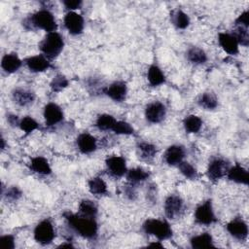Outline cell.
Returning <instances> with one entry per match:
<instances>
[{
    "mask_svg": "<svg viewBox=\"0 0 249 249\" xmlns=\"http://www.w3.org/2000/svg\"><path fill=\"white\" fill-rule=\"evenodd\" d=\"M103 93L115 102H124L127 95V86L123 81H115L104 87Z\"/></svg>",
    "mask_w": 249,
    "mask_h": 249,
    "instance_id": "obj_13",
    "label": "cell"
},
{
    "mask_svg": "<svg viewBox=\"0 0 249 249\" xmlns=\"http://www.w3.org/2000/svg\"><path fill=\"white\" fill-rule=\"evenodd\" d=\"M170 20L177 29H186L191 23L188 14L180 9H175L170 13Z\"/></svg>",
    "mask_w": 249,
    "mask_h": 249,
    "instance_id": "obj_28",
    "label": "cell"
},
{
    "mask_svg": "<svg viewBox=\"0 0 249 249\" xmlns=\"http://www.w3.org/2000/svg\"><path fill=\"white\" fill-rule=\"evenodd\" d=\"M124 194L125 196L130 200H135L137 197V192H136V186H133L131 184H126L124 187Z\"/></svg>",
    "mask_w": 249,
    "mask_h": 249,
    "instance_id": "obj_43",
    "label": "cell"
},
{
    "mask_svg": "<svg viewBox=\"0 0 249 249\" xmlns=\"http://www.w3.org/2000/svg\"><path fill=\"white\" fill-rule=\"evenodd\" d=\"M150 177V172L142 167H133L127 169L125 173V178L128 184L137 186L140 183H143Z\"/></svg>",
    "mask_w": 249,
    "mask_h": 249,
    "instance_id": "obj_24",
    "label": "cell"
},
{
    "mask_svg": "<svg viewBox=\"0 0 249 249\" xmlns=\"http://www.w3.org/2000/svg\"><path fill=\"white\" fill-rule=\"evenodd\" d=\"M78 213L80 215L89 217V218H96L98 214V206L97 204L90 199H82L79 203Z\"/></svg>",
    "mask_w": 249,
    "mask_h": 249,
    "instance_id": "obj_31",
    "label": "cell"
},
{
    "mask_svg": "<svg viewBox=\"0 0 249 249\" xmlns=\"http://www.w3.org/2000/svg\"><path fill=\"white\" fill-rule=\"evenodd\" d=\"M63 23L68 33L73 36L80 35L84 31L85 19L77 12H67L63 18Z\"/></svg>",
    "mask_w": 249,
    "mask_h": 249,
    "instance_id": "obj_10",
    "label": "cell"
},
{
    "mask_svg": "<svg viewBox=\"0 0 249 249\" xmlns=\"http://www.w3.org/2000/svg\"><path fill=\"white\" fill-rule=\"evenodd\" d=\"M147 80L152 87H159L166 82V78L162 70L156 64L149 66L147 70Z\"/></svg>",
    "mask_w": 249,
    "mask_h": 249,
    "instance_id": "obj_26",
    "label": "cell"
},
{
    "mask_svg": "<svg viewBox=\"0 0 249 249\" xmlns=\"http://www.w3.org/2000/svg\"><path fill=\"white\" fill-rule=\"evenodd\" d=\"M39 50L48 59L57 57L64 48V39L57 31L50 32L39 43Z\"/></svg>",
    "mask_w": 249,
    "mask_h": 249,
    "instance_id": "obj_3",
    "label": "cell"
},
{
    "mask_svg": "<svg viewBox=\"0 0 249 249\" xmlns=\"http://www.w3.org/2000/svg\"><path fill=\"white\" fill-rule=\"evenodd\" d=\"M117 120L110 114H101L96 118L95 126L102 131L112 130Z\"/></svg>",
    "mask_w": 249,
    "mask_h": 249,
    "instance_id": "obj_33",
    "label": "cell"
},
{
    "mask_svg": "<svg viewBox=\"0 0 249 249\" xmlns=\"http://www.w3.org/2000/svg\"><path fill=\"white\" fill-rule=\"evenodd\" d=\"M18 127H19L23 132H25L26 134H29V133L33 132L34 130H36V129L39 127V124H38V122H37L34 118H32L31 116H25V117H23V118L20 119Z\"/></svg>",
    "mask_w": 249,
    "mask_h": 249,
    "instance_id": "obj_36",
    "label": "cell"
},
{
    "mask_svg": "<svg viewBox=\"0 0 249 249\" xmlns=\"http://www.w3.org/2000/svg\"><path fill=\"white\" fill-rule=\"evenodd\" d=\"M166 114H167V109L165 105L159 100H155L148 103L144 110L145 119L150 124L161 123L165 119Z\"/></svg>",
    "mask_w": 249,
    "mask_h": 249,
    "instance_id": "obj_9",
    "label": "cell"
},
{
    "mask_svg": "<svg viewBox=\"0 0 249 249\" xmlns=\"http://www.w3.org/2000/svg\"><path fill=\"white\" fill-rule=\"evenodd\" d=\"M64 247H68V248H74V245L69 241L68 243H61L57 246V248H64Z\"/></svg>",
    "mask_w": 249,
    "mask_h": 249,
    "instance_id": "obj_46",
    "label": "cell"
},
{
    "mask_svg": "<svg viewBox=\"0 0 249 249\" xmlns=\"http://www.w3.org/2000/svg\"><path fill=\"white\" fill-rule=\"evenodd\" d=\"M142 230L146 234L155 236L160 241L167 240L173 235V231L169 223L165 220L157 218L145 220L142 224Z\"/></svg>",
    "mask_w": 249,
    "mask_h": 249,
    "instance_id": "obj_4",
    "label": "cell"
},
{
    "mask_svg": "<svg viewBox=\"0 0 249 249\" xmlns=\"http://www.w3.org/2000/svg\"><path fill=\"white\" fill-rule=\"evenodd\" d=\"M22 65V60L16 53H7L1 58V68L8 74L16 73Z\"/></svg>",
    "mask_w": 249,
    "mask_h": 249,
    "instance_id": "obj_21",
    "label": "cell"
},
{
    "mask_svg": "<svg viewBox=\"0 0 249 249\" xmlns=\"http://www.w3.org/2000/svg\"><path fill=\"white\" fill-rule=\"evenodd\" d=\"M12 100L20 107H28L35 102L36 94L33 90L25 88H15L11 92Z\"/></svg>",
    "mask_w": 249,
    "mask_h": 249,
    "instance_id": "obj_15",
    "label": "cell"
},
{
    "mask_svg": "<svg viewBox=\"0 0 249 249\" xmlns=\"http://www.w3.org/2000/svg\"><path fill=\"white\" fill-rule=\"evenodd\" d=\"M88 187L90 194L94 196H105L108 193L106 182L99 176H94L88 181Z\"/></svg>",
    "mask_w": 249,
    "mask_h": 249,
    "instance_id": "obj_29",
    "label": "cell"
},
{
    "mask_svg": "<svg viewBox=\"0 0 249 249\" xmlns=\"http://www.w3.org/2000/svg\"><path fill=\"white\" fill-rule=\"evenodd\" d=\"M43 116L48 126H53L61 123L64 119V114L59 105L53 102H49L44 106Z\"/></svg>",
    "mask_w": 249,
    "mask_h": 249,
    "instance_id": "obj_14",
    "label": "cell"
},
{
    "mask_svg": "<svg viewBox=\"0 0 249 249\" xmlns=\"http://www.w3.org/2000/svg\"><path fill=\"white\" fill-rule=\"evenodd\" d=\"M187 60L194 65H202L206 63L208 57L204 50L199 47L192 46L186 52Z\"/></svg>",
    "mask_w": 249,
    "mask_h": 249,
    "instance_id": "obj_25",
    "label": "cell"
},
{
    "mask_svg": "<svg viewBox=\"0 0 249 249\" xmlns=\"http://www.w3.org/2000/svg\"><path fill=\"white\" fill-rule=\"evenodd\" d=\"M230 166V162L227 160L221 157H215L211 159L208 162L206 175L210 181L217 182L218 180L227 175Z\"/></svg>",
    "mask_w": 249,
    "mask_h": 249,
    "instance_id": "obj_8",
    "label": "cell"
},
{
    "mask_svg": "<svg viewBox=\"0 0 249 249\" xmlns=\"http://www.w3.org/2000/svg\"><path fill=\"white\" fill-rule=\"evenodd\" d=\"M68 85H69L68 79L62 74H57L52 79L50 83V88L53 92H60L61 90L66 89Z\"/></svg>",
    "mask_w": 249,
    "mask_h": 249,
    "instance_id": "obj_35",
    "label": "cell"
},
{
    "mask_svg": "<svg viewBox=\"0 0 249 249\" xmlns=\"http://www.w3.org/2000/svg\"><path fill=\"white\" fill-rule=\"evenodd\" d=\"M1 246L5 249H14L16 246L15 236L13 234H5L0 236Z\"/></svg>",
    "mask_w": 249,
    "mask_h": 249,
    "instance_id": "obj_40",
    "label": "cell"
},
{
    "mask_svg": "<svg viewBox=\"0 0 249 249\" xmlns=\"http://www.w3.org/2000/svg\"><path fill=\"white\" fill-rule=\"evenodd\" d=\"M148 247H156V248H163V244L161 243V241H153L151 243H149L147 245Z\"/></svg>",
    "mask_w": 249,
    "mask_h": 249,
    "instance_id": "obj_45",
    "label": "cell"
},
{
    "mask_svg": "<svg viewBox=\"0 0 249 249\" xmlns=\"http://www.w3.org/2000/svg\"><path fill=\"white\" fill-rule=\"evenodd\" d=\"M195 221L201 226H210L217 221L214 213L212 199L208 198L201 202L195 210Z\"/></svg>",
    "mask_w": 249,
    "mask_h": 249,
    "instance_id": "obj_7",
    "label": "cell"
},
{
    "mask_svg": "<svg viewBox=\"0 0 249 249\" xmlns=\"http://www.w3.org/2000/svg\"><path fill=\"white\" fill-rule=\"evenodd\" d=\"M183 127L187 133H197L202 127V120L196 115H188L183 120Z\"/></svg>",
    "mask_w": 249,
    "mask_h": 249,
    "instance_id": "obj_32",
    "label": "cell"
},
{
    "mask_svg": "<svg viewBox=\"0 0 249 249\" xmlns=\"http://www.w3.org/2000/svg\"><path fill=\"white\" fill-rule=\"evenodd\" d=\"M163 210L165 217L169 220H177L185 212L184 199L179 195H169L163 202Z\"/></svg>",
    "mask_w": 249,
    "mask_h": 249,
    "instance_id": "obj_6",
    "label": "cell"
},
{
    "mask_svg": "<svg viewBox=\"0 0 249 249\" xmlns=\"http://www.w3.org/2000/svg\"><path fill=\"white\" fill-rule=\"evenodd\" d=\"M68 226L78 235L86 239H95L98 234V224L96 218H89L83 215L65 212L63 214Z\"/></svg>",
    "mask_w": 249,
    "mask_h": 249,
    "instance_id": "obj_1",
    "label": "cell"
},
{
    "mask_svg": "<svg viewBox=\"0 0 249 249\" xmlns=\"http://www.w3.org/2000/svg\"><path fill=\"white\" fill-rule=\"evenodd\" d=\"M62 4L68 12H71V11L75 12V10L82 8L83 1H81V0H63Z\"/></svg>",
    "mask_w": 249,
    "mask_h": 249,
    "instance_id": "obj_41",
    "label": "cell"
},
{
    "mask_svg": "<svg viewBox=\"0 0 249 249\" xmlns=\"http://www.w3.org/2000/svg\"><path fill=\"white\" fill-rule=\"evenodd\" d=\"M112 131L121 135H131L134 133L133 126L125 121H117Z\"/></svg>",
    "mask_w": 249,
    "mask_h": 249,
    "instance_id": "obj_38",
    "label": "cell"
},
{
    "mask_svg": "<svg viewBox=\"0 0 249 249\" xmlns=\"http://www.w3.org/2000/svg\"><path fill=\"white\" fill-rule=\"evenodd\" d=\"M2 196L5 197V199L7 201L15 202V201L18 200L21 197L22 192H21V190L18 187L11 186V187L7 188L6 191H4L2 189Z\"/></svg>",
    "mask_w": 249,
    "mask_h": 249,
    "instance_id": "obj_39",
    "label": "cell"
},
{
    "mask_svg": "<svg viewBox=\"0 0 249 249\" xmlns=\"http://www.w3.org/2000/svg\"><path fill=\"white\" fill-rule=\"evenodd\" d=\"M34 240L41 245L51 244L55 237V230L50 219L40 221L33 230Z\"/></svg>",
    "mask_w": 249,
    "mask_h": 249,
    "instance_id": "obj_5",
    "label": "cell"
},
{
    "mask_svg": "<svg viewBox=\"0 0 249 249\" xmlns=\"http://www.w3.org/2000/svg\"><path fill=\"white\" fill-rule=\"evenodd\" d=\"M7 122H8V124H9L11 126L16 127V126H18L19 122H20V119H19L18 116H17V115L8 114V115H7Z\"/></svg>",
    "mask_w": 249,
    "mask_h": 249,
    "instance_id": "obj_44",
    "label": "cell"
},
{
    "mask_svg": "<svg viewBox=\"0 0 249 249\" xmlns=\"http://www.w3.org/2000/svg\"><path fill=\"white\" fill-rule=\"evenodd\" d=\"M218 43L220 47L229 54L235 55L239 53V44L231 33L220 32L218 34Z\"/></svg>",
    "mask_w": 249,
    "mask_h": 249,
    "instance_id": "obj_19",
    "label": "cell"
},
{
    "mask_svg": "<svg viewBox=\"0 0 249 249\" xmlns=\"http://www.w3.org/2000/svg\"><path fill=\"white\" fill-rule=\"evenodd\" d=\"M234 25L235 26H244L248 27L249 26V12L248 10L242 12L234 20Z\"/></svg>",
    "mask_w": 249,
    "mask_h": 249,
    "instance_id": "obj_42",
    "label": "cell"
},
{
    "mask_svg": "<svg viewBox=\"0 0 249 249\" xmlns=\"http://www.w3.org/2000/svg\"><path fill=\"white\" fill-rule=\"evenodd\" d=\"M29 168L31 171L39 175H50L53 171L49 160L43 156L32 158L29 162Z\"/></svg>",
    "mask_w": 249,
    "mask_h": 249,
    "instance_id": "obj_22",
    "label": "cell"
},
{
    "mask_svg": "<svg viewBox=\"0 0 249 249\" xmlns=\"http://www.w3.org/2000/svg\"><path fill=\"white\" fill-rule=\"evenodd\" d=\"M1 149L4 150L5 149V139L2 137L1 138Z\"/></svg>",
    "mask_w": 249,
    "mask_h": 249,
    "instance_id": "obj_47",
    "label": "cell"
},
{
    "mask_svg": "<svg viewBox=\"0 0 249 249\" xmlns=\"http://www.w3.org/2000/svg\"><path fill=\"white\" fill-rule=\"evenodd\" d=\"M197 104L207 111H212L218 106V99L212 91H204L197 98Z\"/></svg>",
    "mask_w": 249,
    "mask_h": 249,
    "instance_id": "obj_30",
    "label": "cell"
},
{
    "mask_svg": "<svg viewBox=\"0 0 249 249\" xmlns=\"http://www.w3.org/2000/svg\"><path fill=\"white\" fill-rule=\"evenodd\" d=\"M22 26L29 31L42 29L47 33L54 32L57 29V23L54 16L48 9H41L22 20Z\"/></svg>",
    "mask_w": 249,
    "mask_h": 249,
    "instance_id": "obj_2",
    "label": "cell"
},
{
    "mask_svg": "<svg viewBox=\"0 0 249 249\" xmlns=\"http://www.w3.org/2000/svg\"><path fill=\"white\" fill-rule=\"evenodd\" d=\"M106 170L114 178H121L127 171L125 159L122 156H110L105 160Z\"/></svg>",
    "mask_w": 249,
    "mask_h": 249,
    "instance_id": "obj_11",
    "label": "cell"
},
{
    "mask_svg": "<svg viewBox=\"0 0 249 249\" xmlns=\"http://www.w3.org/2000/svg\"><path fill=\"white\" fill-rule=\"evenodd\" d=\"M76 145L78 150L84 155H89L96 151L97 140L89 132H83L78 135L76 139Z\"/></svg>",
    "mask_w": 249,
    "mask_h": 249,
    "instance_id": "obj_17",
    "label": "cell"
},
{
    "mask_svg": "<svg viewBox=\"0 0 249 249\" xmlns=\"http://www.w3.org/2000/svg\"><path fill=\"white\" fill-rule=\"evenodd\" d=\"M136 152L141 160H151L156 157L157 147L150 142L140 141L136 145Z\"/></svg>",
    "mask_w": 249,
    "mask_h": 249,
    "instance_id": "obj_27",
    "label": "cell"
},
{
    "mask_svg": "<svg viewBox=\"0 0 249 249\" xmlns=\"http://www.w3.org/2000/svg\"><path fill=\"white\" fill-rule=\"evenodd\" d=\"M227 231L231 237L238 241H245L248 237V225L240 217H235L231 219L226 226Z\"/></svg>",
    "mask_w": 249,
    "mask_h": 249,
    "instance_id": "obj_12",
    "label": "cell"
},
{
    "mask_svg": "<svg viewBox=\"0 0 249 249\" xmlns=\"http://www.w3.org/2000/svg\"><path fill=\"white\" fill-rule=\"evenodd\" d=\"M227 177L230 181L234 182L236 184L248 185L249 183V173L247 169L237 162L234 165L230 166L227 172Z\"/></svg>",
    "mask_w": 249,
    "mask_h": 249,
    "instance_id": "obj_20",
    "label": "cell"
},
{
    "mask_svg": "<svg viewBox=\"0 0 249 249\" xmlns=\"http://www.w3.org/2000/svg\"><path fill=\"white\" fill-rule=\"evenodd\" d=\"M231 34L235 37L236 41L239 45L243 47H248L249 45V33H248V27L244 26H235L234 30L231 32Z\"/></svg>",
    "mask_w": 249,
    "mask_h": 249,
    "instance_id": "obj_37",
    "label": "cell"
},
{
    "mask_svg": "<svg viewBox=\"0 0 249 249\" xmlns=\"http://www.w3.org/2000/svg\"><path fill=\"white\" fill-rule=\"evenodd\" d=\"M180 173L187 179L190 180H196L198 176V172L197 169L196 168V166L194 164H192L189 161H181L178 165H177Z\"/></svg>",
    "mask_w": 249,
    "mask_h": 249,
    "instance_id": "obj_34",
    "label": "cell"
},
{
    "mask_svg": "<svg viewBox=\"0 0 249 249\" xmlns=\"http://www.w3.org/2000/svg\"><path fill=\"white\" fill-rule=\"evenodd\" d=\"M186 156V150L182 145L173 144L167 147L163 154V160L169 166H177L183 161Z\"/></svg>",
    "mask_w": 249,
    "mask_h": 249,
    "instance_id": "obj_16",
    "label": "cell"
},
{
    "mask_svg": "<svg viewBox=\"0 0 249 249\" xmlns=\"http://www.w3.org/2000/svg\"><path fill=\"white\" fill-rule=\"evenodd\" d=\"M24 64L26 65L28 70L32 73L44 72L51 67L50 59H48L42 53L28 56L27 58L24 59Z\"/></svg>",
    "mask_w": 249,
    "mask_h": 249,
    "instance_id": "obj_18",
    "label": "cell"
},
{
    "mask_svg": "<svg viewBox=\"0 0 249 249\" xmlns=\"http://www.w3.org/2000/svg\"><path fill=\"white\" fill-rule=\"evenodd\" d=\"M190 245L194 249H202L215 247L213 236L210 232L205 231L197 235H194L190 238Z\"/></svg>",
    "mask_w": 249,
    "mask_h": 249,
    "instance_id": "obj_23",
    "label": "cell"
}]
</instances>
